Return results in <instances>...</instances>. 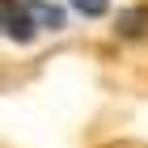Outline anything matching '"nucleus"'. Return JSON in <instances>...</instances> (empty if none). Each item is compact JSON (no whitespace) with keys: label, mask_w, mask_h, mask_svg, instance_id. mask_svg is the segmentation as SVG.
<instances>
[{"label":"nucleus","mask_w":148,"mask_h":148,"mask_svg":"<svg viewBox=\"0 0 148 148\" xmlns=\"http://www.w3.org/2000/svg\"><path fill=\"white\" fill-rule=\"evenodd\" d=\"M72 9L85 13V17H102V13L110 9V0H72Z\"/></svg>","instance_id":"obj_1"}]
</instances>
